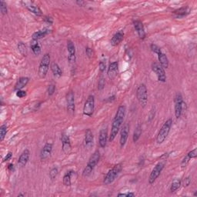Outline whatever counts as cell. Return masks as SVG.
Wrapping results in <instances>:
<instances>
[{
  "label": "cell",
  "mask_w": 197,
  "mask_h": 197,
  "mask_svg": "<svg viewBox=\"0 0 197 197\" xmlns=\"http://www.w3.org/2000/svg\"><path fill=\"white\" fill-rule=\"evenodd\" d=\"M126 115V106H120L118 107L116 113L115 117H114L113 121L112 123V128H111V132L110 135V142H112L115 140L116 136L118 134L119 131L120 130V127L123 122L124 117Z\"/></svg>",
  "instance_id": "obj_1"
},
{
  "label": "cell",
  "mask_w": 197,
  "mask_h": 197,
  "mask_svg": "<svg viewBox=\"0 0 197 197\" xmlns=\"http://www.w3.org/2000/svg\"><path fill=\"white\" fill-rule=\"evenodd\" d=\"M169 156V153H164L161 157H160V160L158 162L156 165L154 166V168L152 170L151 173H150V176H149V183L150 185L153 184L155 182L156 179L160 176L161 174L162 171L164 169L165 163H166L167 158Z\"/></svg>",
  "instance_id": "obj_2"
},
{
  "label": "cell",
  "mask_w": 197,
  "mask_h": 197,
  "mask_svg": "<svg viewBox=\"0 0 197 197\" xmlns=\"http://www.w3.org/2000/svg\"><path fill=\"white\" fill-rule=\"evenodd\" d=\"M99 160H100V153H99V150H96L91 155L89 161H88L86 166L84 168L83 172H82V175L84 177L89 176L92 173V170H94V168L99 163Z\"/></svg>",
  "instance_id": "obj_3"
},
{
  "label": "cell",
  "mask_w": 197,
  "mask_h": 197,
  "mask_svg": "<svg viewBox=\"0 0 197 197\" xmlns=\"http://www.w3.org/2000/svg\"><path fill=\"white\" fill-rule=\"evenodd\" d=\"M172 125H173V119L171 118L168 119V120L164 122V124H163V126L161 127V129H160V132H159L158 135H157L156 136L157 143L162 144L165 141V139L168 136L169 133H170Z\"/></svg>",
  "instance_id": "obj_4"
},
{
  "label": "cell",
  "mask_w": 197,
  "mask_h": 197,
  "mask_svg": "<svg viewBox=\"0 0 197 197\" xmlns=\"http://www.w3.org/2000/svg\"><path fill=\"white\" fill-rule=\"evenodd\" d=\"M122 170V163H118V164L115 165L110 171L107 173L106 176L104 177L103 183L105 185H110L111 183H113L117 178L120 173H121Z\"/></svg>",
  "instance_id": "obj_5"
},
{
  "label": "cell",
  "mask_w": 197,
  "mask_h": 197,
  "mask_svg": "<svg viewBox=\"0 0 197 197\" xmlns=\"http://www.w3.org/2000/svg\"><path fill=\"white\" fill-rule=\"evenodd\" d=\"M51 57L49 53H46L42 56L41 59L40 63L39 66V70H38V74L39 76L42 79H43L47 75V72L49 69V64H50Z\"/></svg>",
  "instance_id": "obj_6"
},
{
  "label": "cell",
  "mask_w": 197,
  "mask_h": 197,
  "mask_svg": "<svg viewBox=\"0 0 197 197\" xmlns=\"http://www.w3.org/2000/svg\"><path fill=\"white\" fill-rule=\"evenodd\" d=\"M136 97L142 108H145L148 102V90L145 84H140L137 88Z\"/></svg>",
  "instance_id": "obj_7"
},
{
  "label": "cell",
  "mask_w": 197,
  "mask_h": 197,
  "mask_svg": "<svg viewBox=\"0 0 197 197\" xmlns=\"http://www.w3.org/2000/svg\"><path fill=\"white\" fill-rule=\"evenodd\" d=\"M95 109V97L89 95L86 100L83 106V114L86 116H92Z\"/></svg>",
  "instance_id": "obj_8"
},
{
  "label": "cell",
  "mask_w": 197,
  "mask_h": 197,
  "mask_svg": "<svg viewBox=\"0 0 197 197\" xmlns=\"http://www.w3.org/2000/svg\"><path fill=\"white\" fill-rule=\"evenodd\" d=\"M174 109H175V116L177 119L180 118L182 116V112H183V105H184V101H183V96H182L181 93L178 92L175 95L174 99Z\"/></svg>",
  "instance_id": "obj_9"
},
{
  "label": "cell",
  "mask_w": 197,
  "mask_h": 197,
  "mask_svg": "<svg viewBox=\"0 0 197 197\" xmlns=\"http://www.w3.org/2000/svg\"><path fill=\"white\" fill-rule=\"evenodd\" d=\"M66 104H67V112L71 116L75 114V95L72 90H69L66 94Z\"/></svg>",
  "instance_id": "obj_10"
},
{
  "label": "cell",
  "mask_w": 197,
  "mask_h": 197,
  "mask_svg": "<svg viewBox=\"0 0 197 197\" xmlns=\"http://www.w3.org/2000/svg\"><path fill=\"white\" fill-rule=\"evenodd\" d=\"M152 69L156 74L158 80L160 82H165L166 81V75H165V69L162 67L160 63H158V62H153L152 64Z\"/></svg>",
  "instance_id": "obj_11"
},
{
  "label": "cell",
  "mask_w": 197,
  "mask_h": 197,
  "mask_svg": "<svg viewBox=\"0 0 197 197\" xmlns=\"http://www.w3.org/2000/svg\"><path fill=\"white\" fill-rule=\"evenodd\" d=\"M61 142H62V150L64 153L68 155L71 153L72 150V145H71L70 139L69 135H66V133H62L61 135Z\"/></svg>",
  "instance_id": "obj_12"
},
{
  "label": "cell",
  "mask_w": 197,
  "mask_h": 197,
  "mask_svg": "<svg viewBox=\"0 0 197 197\" xmlns=\"http://www.w3.org/2000/svg\"><path fill=\"white\" fill-rule=\"evenodd\" d=\"M67 51L69 52V56H68V60L70 64L75 63L76 62V47L74 45L73 42L72 40H68L67 45Z\"/></svg>",
  "instance_id": "obj_13"
},
{
  "label": "cell",
  "mask_w": 197,
  "mask_h": 197,
  "mask_svg": "<svg viewBox=\"0 0 197 197\" xmlns=\"http://www.w3.org/2000/svg\"><path fill=\"white\" fill-rule=\"evenodd\" d=\"M52 148H53V145H52V143L47 142V143L45 144V145L42 147V150H41L40 155H39L41 160H45L50 156L51 153H52Z\"/></svg>",
  "instance_id": "obj_14"
},
{
  "label": "cell",
  "mask_w": 197,
  "mask_h": 197,
  "mask_svg": "<svg viewBox=\"0 0 197 197\" xmlns=\"http://www.w3.org/2000/svg\"><path fill=\"white\" fill-rule=\"evenodd\" d=\"M129 133H130V125H129V124H126V125L122 127V130H121L120 139L121 148H123V146L126 145V143L127 139H128L129 136Z\"/></svg>",
  "instance_id": "obj_15"
},
{
  "label": "cell",
  "mask_w": 197,
  "mask_h": 197,
  "mask_svg": "<svg viewBox=\"0 0 197 197\" xmlns=\"http://www.w3.org/2000/svg\"><path fill=\"white\" fill-rule=\"evenodd\" d=\"M118 62H112L110 64L108 70H107V75H108V77L110 78L111 80H112V79H114L116 77L117 74H118Z\"/></svg>",
  "instance_id": "obj_16"
},
{
  "label": "cell",
  "mask_w": 197,
  "mask_h": 197,
  "mask_svg": "<svg viewBox=\"0 0 197 197\" xmlns=\"http://www.w3.org/2000/svg\"><path fill=\"white\" fill-rule=\"evenodd\" d=\"M29 157H30V152L29 150L26 149L24 151L22 152V154L19 156V160H18V164L20 167L26 166L27 163L29 162Z\"/></svg>",
  "instance_id": "obj_17"
},
{
  "label": "cell",
  "mask_w": 197,
  "mask_h": 197,
  "mask_svg": "<svg viewBox=\"0 0 197 197\" xmlns=\"http://www.w3.org/2000/svg\"><path fill=\"white\" fill-rule=\"evenodd\" d=\"M107 138H108V130L107 129H102L99 134V144L101 148H105L106 146Z\"/></svg>",
  "instance_id": "obj_18"
},
{
  "label": "cell",
  "mask_w": 197,
  "mask_h": 197,
  "mask_svg": "<svg viewBox=\"0 0 197 197\" xmlns=\"http://www.w3.org/2000/svg\"><path fill=\"white\" fill-rule=\"evenodd\" d=\"M134 28H135V31L138 33V36L140 39H144L145 38V29H144L143 24L141 21L140 20H135L133 22Z\"/></svg>",
  "instance_id": "obj_19"
},
{
  "label": "cell",
  "mask_w": 197,
  "mask_h": 197,
  "mask_svg": "<svg viewBox=\"0 0 197 197\" xmlns=\"http://www.w3.org/2000/svg\"><path fill=\"white\" fill-rule=\"evenodd\" d=\"M124 38V32L122 31H119L113 35L110 41V43L112 46H116L120 43Z\"/></svg>",
  "instance_id": "obj_20"
},
{
  "label": "cell",
  "mask_w": 197,
  "mask_h": 197,
  "mask_svg": "<svg viewBox=\"0 0 197 197\" xmlns=\"http://www.w3.org/2000/svg\"><path fill=\"white\" fill-rule=\"evenodd\" d=\"M93 133H92V130L90 129H88L86 131L85 134V145L86 148L90 149L92 148V145H93Z\"/></svg>",
  "instance_id": "obj_21"
},
{
  "label": "cell",
  "mask_w": 197,
  "mask_h": 197,
  "mask_svg": "<svg viewBox=\"0 0 197 197\" xmlns=\"http://www.w3.org/2000/svg\"><path fill=\"white\" fill-rule=\"evenodd\" d=\"M29 82V78H28V77L19 78V79L16 81V84H15L14 90L15 91L21 90V89H22L23 88L27 85Z\"/></svg>",
  "instance_id": "obj_22"
},
{
  "label": "cell",
  "mask_w": 197,
  "mask_h": 197,
  "mask_svg": "<svg viewBox=\"0 0 197 197\" xmlns=\"http://www.w3.org/2000/svg\"><path fill=\"white\" fill-rule=\"evenodd\" d=\"M49 32H50V30L48 29H41V30L37 31V32H34L32 34V40L38 41L39 39H42V38H44L45 36H47Z\"/></svg>",
  "instance_id": "obj_23"
},
{
  "label": "cell",
  "mask_w": 197,
  "mask_h": 197,
  "mask_svg": "<svg viewBox=\"0 0 197 197\" xmlns=\"http://www.w3.org/2000/svg\"><path fill=\"white\" fill-rule=\"evenodd\" d=\"M50 69L52 74L56 77H61L62 75V71L59 66L56 62H52L50 65Z\"/></svg>",
  "instance_id": "obj_24"
},
{
  "label": "cell",
  "mask_w": 197,
  "mask_h": 197,
  "mask_svg": "<svg viewBox=\"0 0 197 197\" xmlns=\"http://www.w3.org/2000/svg\"><path fill=\"white\" fill-rule=\"evenodd\" d=\"M158 59L160 64L163 69H167L169 67V59L167 56L163 52H160L158 54Z\"/></svg>",
  "instance_id": "obj_25"
},
{
  "label": "cell",
  "mask_w": 197,
  "mask_h": 197,
  "mask_svg": "<svg viewBox=\"0 0 197 197\" xmlns=\"http://www.w3.org/2000/svg\"><path fill=\"white\" fill-rule=\"evenodd\" d=\"M26 9H28L30 12H32V14L36 15L37 16H42V11L41 10L40 8L37 6H35V5H26Z\"/></svg>",
  "instance_id": "obj_26"
},
{
  "label": "cell",
  "mask_w": 197,
  "mask_h": 197,
  "mask_svg": "<svg viewBox=\"0 0 197 197\" xmlns=\"http://www.w3.org/2000/svg\"><path fill=\"white\" fill-rule=\"evenodd\" d=\"M75 173V172L72 171V170H69L67 173H66V174L63 176V184L66 186H70L72 185V181H71V178H72V175Z\"/></svg>",
  "instance_id": "obj_27"
},
{
  "label": "cell",
  "mask_w": 197,
  "mask_h": 197,
  "mask_svg": "<svg viewBox=\"0 0 197 197\" xmlns=\"http://www.w3.org/2000/svg\"><path fill=\"white\" fill-rule=\"evenodd\" d=\"M30 47L34 55L39 56V54L41 53V47L39 45V43L37 42V41L32 40V42H31Z\"/></svg>",
  "instance_id": "obj_28"
},
{
  "label": "cell",
  "mask_w": 197,
  "mask_h": 197,
  "mask_svg": "<svg viewBox=\"0 0 197 197\" xmlns=\"http://www.w3.org/2000/svg\"><path fill=\"white\" fill-rule=\"evenodd\" d=\"M142 135V126L140 124H138L137 126L135 127V130H134L133 135H132V140L134 142H137L139 140V139L140 138Z\"/></svg>",
  "instance_id": "obj_29"
},
{
  "label": "cell",
  "mask_w": 197,
  "mask_h": 197,
  "mask_svg": "<svg viewBox=\"0 0 197 197\" xmlns=\"http://www.w3.org/2000/svg\"><path fill=\"white\" fill-rule=\"evenodd\" d=\"M189 13V9L188 7H182L180 8V9H176L173 12V14H175L177 17H183V16H186L187 14Z\"/></svg>",
  "instance_id": "obj_30"
},
{
  "label": "cell",
  "mask_w": 197,
  "mask_h": 197,
  "mask_svg": "<svg viewBox=\"0 0 197 197\" xmlns=\"http://www.w3.org/2000/svg\"><path fill=\"white\" fill-rule=\"evenodd\" d=\"M17 48L21 55L23 56H27V48H26V46L22 42H19V43H18Z\"/></svg>",
  "instance_id": "obj_31"
},
{
  "label": "cell",
  "mask_w": 197,
  "mask_h": 197,
  "mask_svg": "<svg viewBox=\"0 0 197 197\" xmlns=\"http://www.w3.org/2000/svg\"><path fill=\"white\" fill-rule=\"evenodd\" d=\"M181 183H182L181 180H178V179L173 180V183H172V184H171V186H170V191H171L172 193L176 191V190L180 188V186H181Z\"/></svg>",
  "instance_id": "obj_32"
},
{
  "label": "cell",
  "mask_w": 197,
  "mask_h": 197,
  "mask_svg": "<svg viewBox=\"0 0 197 197\" xmlns=\"http://www.w3.org/2000/svg\"><path fill=\"white\" fill-rule=\"evenodd\" d=\"M7 129L8 127L6 124H3L0 127V141L1 142H2L6 137V133H7Z\"/></svg>",
  "instance_id": "obj_33"
},
{
  "label": "cell",
  "mask_w": 197,
  "mask_h": 197,
  "mask_svg": "<svg viewBox=\"0 0 197 197\" xmlns=\"http://www.w3.org/2000/svg\"><path fill=\"white\" fill-rule=\"evenodd\" d=\"M0 12H1L2 15H6L8 12L7 5L4 1H0Z\"/></svg>",
  "instance_id": "obj_34"
},
{
  "label": "cell",
  "mask_w": 197,
  "mask_h": 197,
  "mask_svg": "<svg viewBox=\"0 0 197 197\" xmlns=\"http://www.w3.org/2000/svg\"><path fill=\"white\" fill-rule=\"evenodd\" d=\"M58 173H59V170H58V168H56V167H53V168L49 171V177H50L51 180H55L56 177L57 176Z\"/></svg>",
  "instance_id": "obj_35"
},
{
  "label": "cell",
  "mask_w": 197,
  "mask_h": 197,
  "mask_svg": "<svg viewBox=\"0 0 197 197\" xmlns=\"http://www.w3.org/2000/svg\"><path fill=\"white\" fill-rule=\"evenodd\" d=\"M190 160H191V159L190 158V156H189L188 155H185V156L183 157V160L181 161V163H180V165H181L182 168L184 169L185 167H186V165H188L189 163H190Z\"/></svg>",
  "instance_id": "obj_36"
},
{
  "label": "cell",
  "mask_w": 197,
  "mask_h": 197,
  "mask_svg": "<svg viewBox=\"0 0 197 197\" xmlns=\"http://www.w3.org/2000/svg\"><path fill=\"white\" fill-rule=\"evenodd\" d=\"M105 87V79L103 76H100L98 81V89L99 91L102 90Z\"/></svg>",
  "instance_id": "obj_37"
},
{
  "label": "cell",
  "mask_w": 197,
  "mask_h": 197,
  "mask_svg": "<svg viewBox=\"0 0 197 197\" xmlns=\"http://www.w3.org/2000/svg\"><path fill=\"white\" fill-rule=\"evenodd\" d=\"M150 49H151V50L153 51L154 53H156L157 55H158L159 53H160V52H162L161 49H160V48L156 44H154V43L151 44V46H150Z\"/></svg>",
  "instance_id": "obj_38"
},
{
  "label": "cell",
  "mask_w": 197,
  "mask_h": 197,
  "mask_svg": "<svg viewBox=\"0 0 197 197\" xmlns=\"http://www.w3.org/2000/svg\"><path fill=\"white\" fill-rule=\"evenodd\" d=\"M56 91V86L53 85V84H50V85L48 86V89H47V92H48V95L49 96H52L54 94V92H55Z\"/></svg>",
  "instance_id": "obj_39"
},
{
  "label": "cell",
  "mask_w": 197,
  "mask_h": 197,
  "mask_svg": "<svg viewBox=\"0 0 197 197\" xmlns=\"http://www.w3.org/2000/svg\"><path fill=\"white\" fill-rule=\"evenodd\" d=\"M187 155L190 156V159H194L196 158V157L197 156V149L195 148L194 150H191V151L189 152L188 153H187Z\"/></svg>",
  "instance_id": "obj_40"
},
{
  "label": "cell",
  "mask_w": 197,
  "mask_h": 197,
  "mask_svg": "<svg viewBox=\"0 0 197 197\" xmlns=\"http://www.w3.org/2000/svg\"><path fill=\"white\" fill-rule=\"evenodd\" d=\"M16 96L19 97V98L20 99L24 98V97L26 96V91L22 90V89H21V90L16 91Z\"/></svg>",
  "instance_id": "obj_41"
},
{
  "label": "cell",
  "mask_w": 197,
  "mask_h": 197,
  "mask_svg": "<svg viewBox=\"0 0 197 197\" xmlns=\"http://www.w3.org/2000/svg\"><path fill=\"white\" fill-rule=\"evenodd\" d=\"M191 183V178L190 176H187L183 180V186L184 187H188Z\"/></svg>",
  "instance_id": "obj_42"
},
{
  "label": "cell",
  "mask_w": 197,
  "mask_h": 197,
  "mask_svg": "<svg viewBox=\"0 0 197 197\" xmlns=\"http://www.w3.org/2000/svg\"><path fill=\"white\" fill-rule=\"evenodd\" d=\"M99 71H100L101 72H103L104 71L106 70V66L105 62H102V61H101V62H99Z\"/></svg>",
  "instance_id": "obj_43"
},
{
  "label": "cell",
  "mask_w": 197,
  "mask_h": 197,
  "mask_svg": "<svg viewBox=\"0 0 197 197\" xmlns=\"http://www.w3.org/2000/svg\"><path fill=\"white\" fill-rule=\"evenodd\" d=\"M12 157V152H9V153L6 154V156L4 157V159H3L2 162H3V163H5V162L9 161V160H11Z\"/></svg>",
  "instance_id": "obj_44"
},
{
  "label": "cell",
  "mask_w": 197,
  "mask_h": 197,
  "mask_svg": "<svg viewBox=\"0 0 197 197\" xmlns=\"http://www.w3.org/2000/svg\"><path fill=\"white\" fill-rule=\"evenodd\" d=\"M43 19L45 22L49 25H52V23H53V19H52V18L50 17V16H45Z\"/></svg>",
  "instance_id": "obj_45"
},
{
  "label": "cell",
  "mask_w": 197,
  "mask_h": 197,
  "mask_svg": "<svg viewBox=\"0 0 197 197\" xmlns=\"http://www.w3.org/2000/svg\"><path fill=\"white\" fill-rule=\"evenodd\" d=\"M86 53L87 56L89 58H91L92 56V49L90 47H86Z\"/></svg>",
  "instance_id": "obj_46"
},
{
  "label": "cell",
  "mask_w": 197,
  "mask_h": 197,
  "mask_svg": "<svg viewBox=\"0 0 197 197\" xmlns=\"http://www.w3.org/2000/svg\"><path fill=\"white\" fill-rule=\"evenodd\" d=\"M135 193H119L118 196H126V197H130V196H135Z\"/></svg>",
  "instance_id": "obj_47"
},
{
  "label": "cell",
  "mask_w": 197,
  "mask_h": 197,
  "mask_svg": "<svg viewBox=\"0 0 197 197\" xmlns=\"http://www.w3.org/2000/svg\"><path fill=\"white\" fill-rule=\"evenodd\" d=\"M76 3L79 6H81V7H83L84 6H85L86 2L84 1H82V0H77L76 2Z\"/></svg>",
  "instance_id": "obj_48"
},
{
  "label": "cell",
  "mask_w": 197,
  "mask_h": 197,
  "mask_svg": "<svg viewBox=\"0 0 197 197\" xmlns=\"http://www.w3.org/2000/svg\"><path fill=\"white\" fill-rule=\"evenodd\" d=\"M7 169L10 172H14L15 171V166H14V165L12 164V163H9V164L8 165Z\"/></svg>",
  "instance_id": "obj_49"
},
{
  "label": "cell",
  "mask_w": 197,
  "mask_h": 197,
  "mask_svg": "<svg viewBox=\"0 0 197 197\" xmlns=\"http://www.w3.org/2000/svg\"><path fill=\"white\" fill-rule=\"evenodd\" d=\"M115 98H116L115 96H111V97H109V98L106 99V102H112V101L115 100Z\"/></svg>",
  "instance_id": "obj_50"
},
{
  "label": "cell",
  "mask_w": 197,
  "mask_h": 197,
  "mask_svg": "<svg viewBox=\"0 0 197 197\" xmlns=\"http://www.w3.org/2000/svg\"><path fill=\"white\" fill-rule=\"evenodd\" d=\"M154 116H155V111L152 110L151 111V114H150V121L153 120Z\"/></svg>",
  "instance_id": "obj_51"
},
{
  "label": "cell",
  "mask_w": 197,
  "mask_h": 197,
  "mask_svg": "<svg viewBox=\"0 0 197 197\" xmlns=\"http://www.w3.org/2000/svg\"><path fill=\"white\" fill-rule=\"evenodd\" d=\"M20 196H25V194H22V193H20V194L18 195V197H20Z\"/></svg>",
  "instance_id": "obj_52"
},
{
  "label": "cell",
  "mask_w": 197,
  "mask_h": 197,
  "mask_svg": "<svg viewBox=\"0 0 197 197\" xmlns=\"http://www.w3.org/2000/svg\"><path fill=\"white\" fill-rule=\"evenodd\" d=\"M193 195H194L195 196H197V191L195 192V193H194V194H193Z\"/></svg>",
  "instance_id": "obj_53"
}]
</instances>
